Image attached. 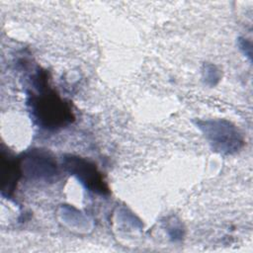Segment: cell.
I'll use <instances>...</instances> for the list:
<instances>
[{
  "instance_id": "cell-1",
  "label": "cell",
  "mask_w": 253,
  "mask_h": 253,
  "mask_svg": "<svg viewBox=\"0 0 253 253\" xmlns=\"http://www.w3.org/2000/svg\"><path fill=\"white\" fill-rule=\"evenodd\" d=\"M32 85L34 88L28 95V105L32 118L39 126L56 130L66 126L74 120L69 103L48 87L45 72L38 70L33 76Z\"/></svg>"
},
{
  "instance_id": "cell-2",
  "label": "cell",
  "mask_w": 253,
  "mask_h": 253,
  "mask_svg": "<svg viewBox=\"0 0 253 253\" xmlns=\"http://www.w3.org/2000/svg\"><path fill=\"white\" fill-rule=\"evenodd\" d=\"M199 127L212 148L220 153H231L238 150L243 144L241 134L234 126L226 121H204L199 123Z\"/></svg>"
},
{
  "instance_id": "cell-3",
  "label": "cell",
  "mask_w": 253,
  "mask_h": 253,
  "mask_svg": "<svg viewBox=\"0 0 253 253\" xmlns=\"http://www.w3.org/2000/svg\"><path fill=\"white\" fill-rule=\"evenodd\" d=\"M62 162L64 169L89 191L100 195L109 194V188L96 164L75 155H65Z\"/></svg>"
},
{
  "instance_id": "cell-4",
  "label": "cell",
  "mask_w": 253,
  "mask_h": 253,
  "mask_svg": "<svg viewBox=\"0 0 253 253\" xmlns=\"http://www.w3.org/2000/svg\"><path fill=\"white\" fill-rule=\"evenodd\" d=\"M21 172L31 178L48 179L57 174V165L53 158L46 152L34 149L20 160Z\"/></svg>"
},
{
  "instance_id": "cell-5",
  "label": "cell",
  "mask_w": 253,
  "mask_h": 253,
  "mask_svg": "<svg viewBox=\"0 0 253 253\" xmlns=\"http://www.w3.org/2000/svg\"><path fill=\"white\" fill-rule=\"evenodd\" d=\"M2 191H7L8 195H12L16 183L18 182L21 175L20 161L11 158L8 155V158H5L2 154Z\"/></svg>"
}]
</instances>
